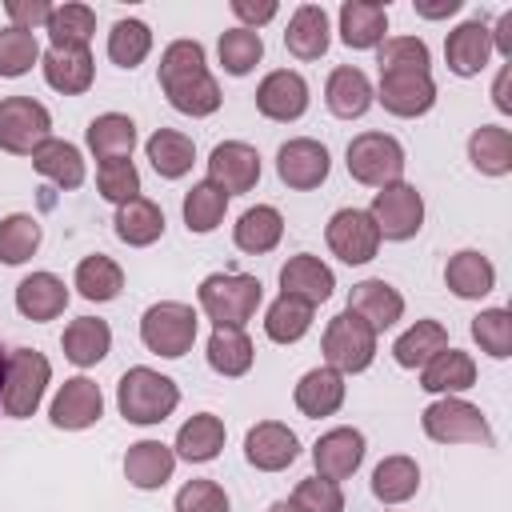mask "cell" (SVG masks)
<instances>
[{"instance_id":"6da1fadb","label":"cell","mask_w":512,"mask_h":512,"mask_svg":"<svg viewBox=\"0 0 512 512\" xmlns=\"http://www.w3.org/2000/svg\"><path fill=\"white\" fill-rule=\"evenodd\" d=\"M160 88L168 104L184 116H212L220 108V84L204 64V48L196 40H172L160 56Z\"/></svg>"},{"instance_id":"7a4b0ae2","label":"cell","mask_w":512,"mask_h":512,"mask_svg":"<svg viewBox=\"0 0 512 512\" xmlns=\"http://www.w3.org/2000/svg\"><path fill=\"white\" fill-rule=\"evenodd\" d=\"M196 300L212 328H244L264 300V284L244 272H212L200 280Z\"/></svg>"},{"instance_id":"3957f363","label":"cell","mask_w":512,"mask_h":512,"mask_svg":"<svg viewBox=\"0 0 512 512\" xmlns=\"http://www.w3.org/2000/svg\"><path fill=\"white\" fill-rule=\"evenodd\" d=\"M116 404H120V416L128 424H160L176 412L180 404V388L172 376L156 372V368H128L120 376V388H116Z\"/></svg>"},{"instance_id":"277c9868","label":"cell","mask_w":512,"mask_h":512,"mask_svg":"<svg viewBox=\"0 0 512 512\" xmlns=\"http://www.w3.org/2000/svg\"><path fill=\"white\" fill-rule=\"evenodd\" d=\"M52 380V364L36 348H8L4 360V384H0V412L12 420H24L40 408L44 388Z\"/></svg>"},{"instance_id":"5b68a950","label":"cell","mask_w":512,"mask_h":512,"mask_svg":"<svg viewBox=\"0 0 512 512\" xmlns=\"http://www.w3.org/2000/svg\"><path fill=\"white\" fill-rule=\"evenodd\" d=\"M424 436L436 444H492V428L484 420V412L460 396H440L420 412Z\"/></svg>"},{"instance_id":"8992f818","label":"cell","mask_w":512,"mask_h":512,"mask_svg":"<svg viewBox=\"0 0 512 512\" xmlns=\"http://www.w3.org/2000/svg\"><path fill=\"white\" fill-rule=\"evenodd\" d=\"M196 312L192 304H180V300H160L152 304L144 316H140V340L148 352L156 356H184L192 344H196Z\"/></svg>"},{"instance_id":"52a82bcc","label":"cell","mask_w":512,"mask_h":512,"mask_svg":"<svg viewBox=\"0 0 512 512\" xmlns=\"http://www.w3.org/2000/svg\"><path fill=\"white\" fill-rule=\"evenodd\" d=\"M348 172L352 180L368 184V188H384L404 180V148L396 136L388 132H360L348 144Z\"/></svg>"},{"instance_id":"ba28073f","label":"cell","mask_w":512,"mask_h":512,"mask_svg":"<svg viewBox=\"0 0 512 512\" xmlns=\"http://www.w3.org/2000/svg\"><path fill=\"white\" fill-rule=\"evenodd\" d=\"M320 348H324L328 368H336L340 376H344V372H364V368L376 360V332H372L356 312L344 308L340 316L328 320Z\"/></svg>"},{"instance_id":"9c48e42d","label":"cell","mask_w":512,"mask_h":512,"mask_svg":"<svg viewBox=\"0 0 512 512\" xmlns=\"http://www.w3.org/2000/svg\"><path fill=\"white\" fill-rule=\"evenodd\" d=\"M368 216H372L380 240H412L424 224V196L408 180L384 184V188H376Z\"/></svg>"},{"instance_id":"30bf717a","label":"cell","mask_w":512,"mask_h":512,"mask_svg":"<svg viewBox=\"0 0 512 512\" xmlns=\"http://www.w3.org/2000/svg\"><path fill=\"white\" fill-rule=\"evenodd\" d=\"M52 136V116L32 96H4L0 100V148L12 156H32Z\"/></svg>"},{"instance_id":"8fae6325","label":"cell","mask_w":512,"mask_h":512,"mask_svg":"<svg viewBox=\"0 0 512 512\" xmlns=\"http://www.w3.org/2000/svg\"><path fill=\"white\" fill-rule=\"evenodd\" d=\"M392 116H424L436 104V84L428 68H380V88L372 92Z\"/></svg>"},{"instance_id":"7c38bea8","label":"cell","mask_w":512,"mask_h":512,"mask_svg":"<svg viewBox=\"0 0 512 512\" xmlns=\"http://www.w3.org/2000/svg\"><path fill=\"white\" fill-rule=\"evenodd\" d=\"M324 240L332 248V256H340L344 264H368L380 248V232L372 224V216L364 208H340L332 212L328 228H324Z\"/></svg>"},{"instance_id":"4fadbf2b","label":"cell","mask_w":512,"mask_h":512,"mask_svg":"<svg viewBox=\"0 0 512 512\" xmlns=\"http://www.w3.org/2000/svg\"><path fill=\"white\" fill-rule=\"evenodd\" d=\"M328 168H332V156L320 140L312 136H296L288 144H280L276 152V176L296 188V192H308V188H320L328 180Z\"/></svg>"},{"instance_id":"5bb4252c","label":"cell","mask_w":512,"mask_h":512,"mask_svg":"<svg viewBox=\"0 0 512 512\" xmlns=\"http://www.w3.org/2000/svg\"><path fill=\"white\" fill-rule=\"evenodd\" d=\"M104 416V396L96 388V380L88 376H72L56 388L52 404H48V420L64 432H80V428H92L96 420Z\"/></svg>"},{"instance_id":"9a60e30c","label":"cell","mask_w":512,"mask_h":512,"mask_svg":"<svg viewBox=\"0 0 512 512\" xmlns=\"http://www.w3.org/2000/svg\"><path fill=\"white\" fill-rule=\"evenodd\" d=\"M256 108H260V116L280 120V124L300 120V116L308 112V84H304V76L292 72V68L268 72V76L256 84Z\"/></svg>"},{"instance_id":"2e32d148","label":"cell","mask_w":512,"mask_h":512,"mask_svg":"<svg viewBox=\"0 0 512 512\" xmlns=\"http://www.w3.org/2000/svg\"><path fill=\"white\" fill-rule=\"evenodd\" d=\"M208 180L216 188H224L228 196L256 188V180H260V152L252 144H244V140L216 144L212 156H208Z\"/></svg>"},{"instance_id":"e0dca14e","label":"cell","mask_w":512,"mask_h":512,"mask_svg":"<svg viewBox=\"0 0 512 512\" xmlns=\"http://www.w3.org/2000/svg\"><path fill=\"white\" fill-rule=\"evenodd\" d=\"M296 456H300V440H296V432H292L288 424H280V420H260V424L248 428V436H244V460H248L252 468H260V472H280V468H288Z\"/></svg>"},{"instance_id":"ac0fdd59","label":"cell","mask_w":512,"mask_h":512,"mask_svg":"<svg viewBox=\"0 0 512 512\" xmlns=\"http://www.w3.org/2000/svg\"><path fill=\"white\" fill-rule=\"evenodd\" d=\"M364 460V432L360 428H332L312 444V464L316 476L324 480H348Z\"/></svg>"},{"instance_id":"d6986e66","label":"cell","mask_w":512,"mask_h":512,"mask_svg":"<svg viewBox=\"0 0 512 512\" xmlns=\"http://www.w3.org/2000/svg\"><path fill=\"white\" fill-rule=\"evenodd\" d=\"M332 288H336L332 268H328L320 256H312V252L288 256L284 268H280V292H284V296H296V300H304V304H312V308L324 304V300L332 296Z\"/></svg>"},{"instance_id":"ffe728a7","label":"cell","mask_w":512,"mask_h":512,"mask_svg":"<svg viewBox=\"0 0 512 512\" xmlns=\"http://www.w3.org/2000/svg\"><path fill=\"white\" fill-rule=\"evenodd\" d=\"M348 312H356L380 336L384 328H392L404 316V296L388 280H360L348 292Z\"/></svg>"},{"instance_id":"44dd1931","label":"cell","mask_w":512,"mask_h":512,"mask_svg":"<svg viewBox=\"0 0 512 512\" xmlns=\"http://www.w3.org/2000/svg\"><path fill=\"white\" fill-rule=\"evenodd\" d=\"M64 308H68V288L56 272H32L16 284V312L24 320L44 324V320H56Z\"/></svg>"},{"instance_id":"7402d4cb","label":"cell","mask_w":512,"mask_h":512,"mask_svg":"<svg viewBox=\"0 0 512 512\" xmlns=\"http://www.w3.org/2000/svg\"><path fill=\"white\" fill-rule=\"evenodd\" d=\"M176 472V452L160 440H136L128 444V456H124V476L132 488L140 492H152V488H164Z\"/></svg>"},{"instance_id":"603a6c76","label":"cell","mask_w":512,"mask_h":512,"mask_svg":"<svg viewBox=\"0 0 512 512\" xmlns=\"http://www.w3.org/2000/svg\"><path fill=\"white\" fill-rule=\"evenodd\" d=\"M488 56H492V36H488V24L484 20H464L444 40V60H448V68L456 76L484 72L488 68Z\"/></svg>"},{"instance_id":"cb8c5ba5","label":"cell","mask_w":512,"mask_h":512,"mask_svg":"<svg viewBox=\"0 0 512 512\" xmlns=\"http://www.w3.org/2000/svg\"><path fill=\"white\" fill-rule=\"evenodd\" d=\"M388 32V8L376 0H344L340 4V40L348 48H380Z\"/></svg>"},{"instance_id":"d4e9b609","label":"cell","mask_w":512,"mask_h":512,"mask_svg":"<svg viewBox=\"0 0 512 512\" xmlns=\"http://www.w3.org/2000/svg\"><path fill=\"white\" fill-rule=\"evenodd\" d=\"M328 40H332V28H328V12L320 4H300L288 20V32H284V48L296 56V60H320L328 52Z\"/></svg>"},{"instance_id":"484cf974","label":"cell","mask_w":512,"mask_h":512,"mask_svg":"<svg viewBox=\"0 0 512 512\" xmlns=\"http://www.w3.org/2000/svg\"><path fill=\"white\" fill-rule=\"evenodd\" d=\"M372 80L360 72V68H332V76H328V84H324V104H328V112L332 116H340V120H356V116H364L368 108H372Z\"/></svg>"},{"instance_id":"4316f807","label":"cell","mask_w":512,"mask_h":512,"mask_svg":"<svg viewBox=\"0 0 512 512\" xmlns=\"http://www.w3.org/2000/svg\"><path fill=\"white\" fill-rule=\"evenodd\" d=\"M48 88L64 96H80L92 88V52L88 48H48L40 56Z\"/></svg>"},{"instance_id":"83f0119b","label":"cell","mask_w":512,"mask_h":512,"mask_svg":"<svg viewBox=\"0 0 512 512\" xmlns=\"http://www.w3.org/2000/svg\"><path fill=\"white\" fill-rule=\"evenodd\" d=\"M444 284H448L460 300H480V296H488V292L496 288V268H492V260H488L484 252L464 248V252H456V256L444 264Z\"/></svg>"},{"instance_id":"f1b7e54d","label":"cell","mask_w":512,"mask_h":512,"mask_svg":"<svg viewBox=\"0 0 512 512\" xmlns=\"http://www.w3.org/2000/svg\"><path fill=\"white\" fill-rule=\"evenodd\" d=\"M472 384H476V360L468 352H460V348H444L420 368V388L424 392L452 396V392H464Z\"/></svg>"},{"instance_id":"f546056e","label":"cell","mask_w":512,"mask_h":512,"mask_svg":"<svg viewBox=\"0 0 512 512\" xmlns=\"http://www.w3.org/2000/svg\"><path fill=\"white\" fill-rule=\"evenodd\" d=\"M292 400H296V408H300L304 416H312V420L332 416V412L344 404V376H340L336 368H328V364H324V368H312V372L300 376Z\"/></svg>"},{"instance_id":"4dcf8cb0","label":"cell","mask_w":512,"mask_h":512,"mask_svg":"<svg viewBox=\"0 0 512 512\" xmlns=\"http://www.w3.org/2000/svg\"><path fill=\"white\" fill-rule=\"evenodd\" d=\"M220 448H224V420L212 412H196L192 420H184L172 444V452L188 464H208L220 456Z\"/></svg>"},{"instance_id":"1f68e13d","label":"cell","mask_w":512,"mask_h":512,"mask_svg":"<svg viewBox=\"0 0 512 512\" xmlns=\"http://www.w3.org/2000/svg\"><path fill=\"white\" fill-rule=\"evenodd\" d=\"M60 348H64V356H68L76 368H92V364H100V360L108 356V348H112V328H108V320H100V316H80V320H72V324L64 328Z\"/></svg>"},{"instance_id":"d6a6232c","label":"cell","mask_w":512,"mask_h":512,"mask_svg":"<svg viewBox=\"0 0 512 512\" xmlns=\"http://www.w3.org/2000/svg\"><path fill=\"white\" fill-rule=\"evenodd\" d=\"M112 224H116V236H120L128 248H148V244H156V240L164 236V212H160V204L148 200V196H136V200L120 204Z\"/></svg>"},{"instance_id":"836d02e7","label":"cell","mask_w":512,"mask_h":512,"mask_svg":"<svg viewBox=\"0 0 512 512\" xmlns=\"http://www.w3.org/2000/svg\"><path fill=\"white\" fill-rule=\"evenodd\" d=\"M88 148L92 156L104 164V160H132V148H136V124L124 116V112H104L88 124Z\"/></svg>"},{"instance_id":"e575fe53","label":"cell","mask_w":512,"mask_h":512,"mask_svg":"<svg viewBox=\"0 0 512 512\" xmlns=\"http://www.w3.org/2000/svg\"><path fill=\"white\" fill-rule=\"evenodd\" d=\"M32 168L44 180H52L56 188H80L84 184V156H80V148L68 144V140H56V136H48L32 152Z\"/></svg>"},{"instance_id":"d590c367","label":"cell","mask_w":512,"mask_h":512,"mask_svg":"<svg viewBox=\"0 0 512 512\" xmlns=\"http://www.w3.org/2000/svg\"><path fill=\"white\" fill-rule=\"evenodd\" d=\"M280 236H284V216H280L272 204H256V208H248V212L236 220V228H232L236 248L248 252V256H264V252H272V248L280 244Z\"/></svg>"},{"instance_id":"8d00e7d4","label":"cell","mask_w":512,"mask_h":512,"mask_svg":"<svg viewBox=\"0 0 512 512\" xmlns=\"http://www.w3.org/2000/svg\"><path fill=\"white\" fill-rule=\"evenodd\" d=\"M468 160L484 176H508L512 172V132L500 124H480L468 136Z\"/></svg>"},{"instance_id":"74e56055","label":"cell","mask_w":512,"mask_h":512,"mask_svg":"<svg viewBox=\"0 0 512 512\" xmlns=\"http://www.w3.org/2000/svg\"><path fill=\"white\" fill-rule=\"evenodd\" d=\"M144 152H148L156 176H164V180H180L192 168V160H196V144L184 132H176V128H156L148 136Z\"/></svg>"},{"instance_id":"f35d334b","label":"cell","mask_w":512,"mask_h":512,"mask_svg":"<svg viewBox=\"0 0 512 512\" xmlns=\"http://www.w3.org/2000/svg\"><path fill=\"white\" fill-rule=\"evenodd\" d=\"M72 284H76V292H80L84 300L104 304V300H116V296H120V288H124V272H120V264H116L112 256L96 252V256H84V260L76 264Z\"/></svg>"},{"instance_id":"ab89813d","label":"cell","mask_w":512,"mask_h":512,"mask_svg":"<svg viewBox=\"0 0 512 512\" xmlns=\"http://www.w3.org/2000/svg\"><path fill=\"white\" fill-rule=\"evenodd\" d=\"M420 488V468L412 456H384L372 472V496L380 504H404Z\"/></svg>"},{"instance_id":"60d3db41","label":"cell","mask_w":512,"mask_h":512,"mask_svg":"<svg viewBox=\"0 0 512 512\" xmlns=\"http://www.w3.org/2000/svg\"><path fill=\"white\" fill-rule=\"evenodd\" d=\"M444 348H448L444 324H440V320H416L404 336H396L392 356H396L400 368H424V364H428L436 352H444Z\"/></svg>"},{"instance_id":"b9f144b4","label":"cell","mask_w":512,"mask_h":512,"mask_svg":"<svg viewBox=\"0 0 512 512\" xmlns=\"http://www.w3.org/2000/svg\"><path fill=\"white\" fill-rule=\"evenodd\" d=\"M256 360V348L244 328H212L208 336V364L220 376H244Z\"/></svg>"},{"instance_id":"7bdbcfd3","label":"cell","mask_w":512,"mask_h":512,"mask_svg":"<svg viewBox=\"0 0 512 512\" xmlns=\"http://www.w3.org/2000/svg\"><path fill=\"white\" fill-rule=\"evenodd\" d=\"M44 32H48L52 48H88V40L96 32V12L88 4H60V8H52Z\"/></svg>"},{"instance_id":"ee69618b","label":"cell","mask_w":512,"mask_h":512,"mask_svg":"<svg viewBox=\"0 0 512 512\" xmlns=\"http://www.w3.org/2000/svg\"><path fill=\"white\" fill-rule=\"evenodd\" d=\"M312 328V304H304V300H296V296H276L272 304H268V312H264V332H268V340H276V344H296L304 332Z\"/></svg>"},{"instance_id":"f6af8a7d","label":"cell","mask_w":512,"mask_h":512,"mask_svg":"<svg viewBox=\"0 0 512 512\" xmlns=\"http://www.w3.org/2000/svg\"><path fill=\"white\" fill-rule=\"evenodd\" d=\"M224 208H228V192L216 188L212 180H200L184 192V224L188 232H212L220 220H224Z\"/></svg>"},{"instance_id":"bcb514c9","label":"cell","mask_w":512,"mask_h":512,"mask_svg":"<svg viewBox=\"0 0 512 512\" xmlns=\"http://www.w3.org/2000/svg\"><path fill=\"white\" fill-rule=\"evenodd\" d=\"M216 48H220V64H224L228 76H248L260 64V56H264V40L252 28H228V32H220V44Z\"/></svg>"},{"instance_id":"7dc6e473","label":"cell","mask_w":512,"mask_h":512,"mask_svg":"<svg viewBox=\"0 0 512 512\" xmlns=\"http://www.w3.org/2000/svg\"><path fill=\"white\" fill-rule=\"evenodd\" d=\"M152 52V32L144 20H116L108 32V60L120 68H136Z\"/></svg>"},{"instance_id":"c3c4849f","label":"cell","mask_w":512,"mask_h":512,"mask_svg":"<svg viewBox=\"0 0 512 512\" xmlns=\"http://www.w3.org/2000/svg\"><path fill=\"white\" fill-rule=\"evenodd\" d=\"M40 248V224L28 212H12L0 220V264H24Z\"/></svg>"},{"instance_id":"681fc988","label":"cell","mask_w":512,"mask_h":512,"mask_svg":"<svg viewBox=\"0 0 512 512\" xmlns=\"http://www.w3.org/2000/svg\"><path fill=\"white\" fill-rule=\"evenodd\" d=\"M472 340L492 360H508L512 356V312L508 308H484L480 316H472Z\"/></svg>"},{"instance_id":"f907efd6","label":"cell","mask_w":512,"mask_h":512,"mask_svg":"<svg viewBox=\"0 0 512 512\" xmlns=\"http://www.w3.org/2000/svg\"><path fill=\"white\" fill-rule=\"evenodd\" d=\"M36 60H40L36 32H24V28H4L0 32V76L16 80V76L32 72Z\"/></svg>"},{"instance_id":"816d5d0a","label":"cell","mask_w":512,"mask_h":512,"mask_svg":"<svg viewBox=\"0 0 512 512\" xmlns=\"http://www.w3.org/2000/svg\"><path fill=\"white\" fill-rule=\"evenodd\" d=\"M96 184H100V196L112 200L116 208L140 196V172L132 160H104L96 168Z\"/></svg>"},{"instance_id":"f5cc1de1","label":"cell","mask_w":512,"mask_h":512,"mask_svg":"<svg viewBox=\"0 0 512 512\" xmlns=\"http://www.w3.org/2000/svg\"><path fill=\"white\" fill-rule=\"evenodd\" d=\"M296 512H344V492L336 480H324V476H308L296 484L292 500H288Z\"/></svg>"},{"instance_id":"db71d44e","label":"cell","mask_w":512,"mask_h":512,"mask_svg":"<svg viewBox=\"0 0 512 512\" xmlns=\"http://www.w3.org/2000/svg\"><path fill=\"white\" fill-rule=\"evenodd\" d=\"M380 68H428V44L420 36H388L376 48Z\"/></svg>"},{"instance_id":"11a10c76","label":"cell","mask_w":512,"mask_h":512,"mask_svg":"<svg viewBox=\"0 0 512 512\" xmlns=\"http://www.w3.org/2000/svg\"><path fill=\"white\" fill-rule=\"evenodd\" d=\"M176 512H232V504L216 480H188L176 492Z\"/></svg>"},{"instance_id":"9f6ffc18","label":"cell","mask_w":512,"mask_h":512,"mask_svg":"<svg viewBox=\"0 0 512 512\" xmlns=\"http://www.w3.org/2000/svg\"><path fill=\"white\" fill-rule=\"evenodd\" d=\"M4 12H8L12 28L36 32V28H44V24H48L52 4H48V0H8V4H4Z\"/></svg>"},{"instance_id":"6f0895ef","label":"cell","mask_w":512,"mask_h":512,"mask_svg":"<svg viewBox=\"0 0 512 512\" xmlns=\"http://www.w3.org/2000/svg\"><path fill=\"white\" fill-rule=\"evenodd\" d=\"M232 12L244 20L240 28H252V32H256L260 24H268V20L276 16V4H272V0H260V4H256V0H232Z\"/></svg>"},{"instance_id":"680465c9","label":"cell","mask_w":512,"mask_h":512,"mask_svg":"<svg viewBox=\"0 0 512 512\" xmlns=\"http://www.w3.org/2000/svg\"><path fill=\"white\" fill-rule=\"evenodd\" d=\"M492 104L500 112H512V64H504L496 72V84H492Z\"/></svg>"},{"instance_id":"91938a15","label":"cell","mask_w":512,"mask_h":512,"mask_svg":"<svg viewBox=\"0 0 512 512\" xmlns=\"http://www.w3.org/2000/svg\"><path fill=\"white\" fill-rule=\"evenodd\" d=\"M452 12H460V0H440V4L416 0V16H424V20H444V16H452Z\"/></svg>"},{"instance_id":"94428289","label":"cell","mask_w":512,"mask_h":512,"mask_svg":"<svg viewBox=\"0 0 512 512\" xmlns=\"http://www.w3.org/2000/svg\"><path fill=\"white\" fill-rule=\"evenodd\" d=\"M268 512H296V508H292V504H288V500H276V504H272V508H268Z\"/></svg>"},{"instance_id":"6125c7cd","label":"cell","mask_w":512,"mask_h":512,"mask_svg":"<svg viewBox=\"0 0 512 512\" xmlns=\"http://www.w3.org/2000/svg\"><path fill=\"white\" fill-rule=\"evenodd\" d=\"M4 360H8V348L0 344V384H4Z\"/></svg>"}]
</instances>
